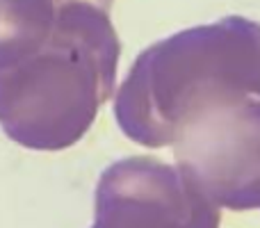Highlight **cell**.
Segmentation results:
<instances>
[{"label": "cell", "instance_id": "7a4b0ae2", "mask_svg": "<svg viewBox=\"0 0 260 228\" xmlns=\"http://www.w3.org/2000/svg\"><path fill=\"white\" fill-rule=\"evenodd\" d=\"M180 171L231 210L260 208V94L233 89L197 105L176 125Z\"/></svg>", "mask_w": 260, "mask_h": 228}, {"label": "cell", "instance_id": "6da1fadb", "mask_svg": "<svg viewBox=\"0 0 260 228\" xmlns=\"http://www.w3.org/2000/svg\"><path fill=\"white\" fill-rule=\"evenodd\" d=\"M240 87L260 94V25L231 16L153 46L139 57L126 85V89H146V96L121 94L119 101H153L151 114L128 135L148 146H162L194 105Z\"/></svg>", "mask_w": 260, "mask_h": 228}, {"label": "cell", "instance_id": "3957f363", "mask_svg": "<svg viewBox=\"0 0 260 228\" xmlns=\"http://www.w3.org/2000/svg\"><path fill=\"white\" fill-rule=\"evenodd\" d=\"M117 171L110 210L101 212L110 228H219L217 206L183 171L155 160H130Z\"/></svg>", "mask_w": 260, "mask_h": 228}]
</instances>
